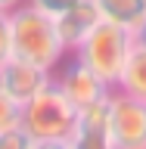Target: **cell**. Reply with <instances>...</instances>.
<instances>
[{"label": "cell", "mask_w": 146, "mask_h": 149, "mask_svg": "<svg viewBox=\"0 0 146 149\" xmlns=\"http://www.w3.org/2000/svg\"><path fill=\"white\" fill-rule=\"evenodd\" d=\"M53 22H56V31L62 37L65 50L72 53L75 47L81 44V37L100 22V13H96V3L93 0H78L68 9H62L59 16H53Z\"/></svg>", "instance_id": "ba28073f"}, {"label": "cell", "mask_w": 146, "mask_h": 149, "mask_svg": "<svg viewBox=\"0 0 146 149\" xmlns=\"http://www.w3.org/2000/svg\"><path fill=\"white\" fill-rule=\"evenodd\" d=\"M19 121H22V106H19L16 100H9L6 93L0 90V130L13 127V124H19Z\"/></svg>", "instance_id": "7c38bea8"}, {"label": "cell", "mask_w": 146, "mask_h": 149, "mask_svg": "<svg viewBox=\"0 0 146 149\" xmlns=\"http://www.w3.org/2000/svg\"><path fill=\"white\" fill-rule=\"evenodd\" d=\"M0 149H34V140L28 137L22 124H13L0 130Z\"/></svg>", "instance_id": "8fae6325"}, {"label": "cell", "mask_w": 146, "mask_h": 149, "mask_svg": "<svg viewBox=\"0 0 146 149\" xmlns=\"http://www.w3.org/2000/svg\"><path fill=\"white\" fill-rule=\"evenodd\" d=\"M19 3H25V0H0V13H9V9H16Z\"/></svg>", "instance_id": "9a60e30c"}, {"label": "cell", "mask_w": 146, "mask_h": 149, "mask_svg": "<svg viewBox=\"0 0 146 149\" xmlns=\"http://www.w3.org/2000/svg\"><path fill=\"white\" fill-rule=\"evenodd\" d=\"M9 56V19L6 13H0V62Z\"/></svg>", "instance_id": "5bb4252c"}, {"label": "cell", "mask_w": 146, "mask_h": 149, "mask_svg": "<svg viewBox=\"0 0 146 149\" xmlns=\"http://www.w3.org/2000/svg\"><path fill=\"white\" fill-rule=\"evenodd\" d=\"M112 90H121L128 96H137V100H146V44L134 40L128 50V59L121 65V74Z\"/></svg>", "instance_id": "9c48e42d"}, {"label": "cell", "mask_w": 146, "mask_h": 149, "mask_svg": "<svg viewBox=\"0 0 146 149\" xmlns=\"http://www.w3.org/2000/svg\"><path fill=\"white\" fill-rule=\"evenodd\" d=\"M28 3H34L37 9H44L47 16H59L62 9H68L72 3H78V0H28Z\"/></svg>", "instance_id": "4fadbf2b"}, {"label": "cell", "mask_w": 146, "mask_h": 149, "mask_svg": "<svg viewBox=\"0 0 146 149\" xmlns=\"http://www.w3.org/2000/svg\"><path fill=\"white\" fill-rule=\"evenodd\" d=\"M56 68H59V72H53V84L62 90V96L72 102L75 109H81V106H87V102L112 93L109 84L100 81V78H96L84 62H78L75 56H72V62H65V65L59 62Z\"/></svg>", "instance_id": "5b68a950"}, {"label": "cell", "mask_w": 146, "mask_h": 149, "mask_svg": "<svg viewBox=\"0 0 146 149\" xmlns=\"http://www.w3.org/2000/svg\"><path fill=\"white\" fill-rule=\"evenodd\" d=\"M6 19H9V56L31 62L44 72H56V65L65 59L68 50L56 31L53 16H47L44 9L25 0L16 9H9Z\"/></svg>", "instance_id": "6da1fadb"}, {"label": "cell", "mask_w": 146, "mask_h": 149, "mask_svg": "<svg viewBox=\"0 0 146 149\" xmlns=\"http://www.w3.org/2000/svg\"><path fill=\"white\" fill-rule=\"evenodd\" d=\"M53 81V72H44L31 62H22L16 56H6L0 62V90L19 106H25L34 93H41L47 84Z\"/></svg>", "instance_id": "52a82bcc"}, {"label": "cell", "mask_w": 146, "mask_h": 149, "mask_svg": "<svg viewBox=\"0 0 146 149\" xmlns=\"http://www.w3.org/2000/svg\"><path fill=\"white\" fill-rule=\"evenodd\" d=\"M93 3H96L100 19L128 28L131 34L137 31L140 22L146 19V0H93Z\"/></svg>", "instance_id": "30bf717a"}, {"label": "cell", "mask_w": 146, "mask_h": 149, "mask_svg": "<svg viewBox=\"0 0 146 149\" xmlns=\"http://www.w3.org/2000/svg\"><path fill=\"white\" fill-rule=\"evenodd\" d=\"M109 149H146V100L109 93Z\"/></svg>", "instance_id": "277c9868"}, {"label": "cell", "mask_w": 146, "mask_h": 149, "mask_svg": "<svg viewBox=\"0 0 146 149\" xmlns=\"http://www.w3.org/2000/svg\"><path fill=\"white\" fill-rule=\"evenodd\" d=\"M131 44H134V34H131L128 28L100 19V22L81 37V44L72 50V56L78 62H84L100 81L115 87V81H118V74H121V65L128 59Z\"/></svg>", "instance_id": "3957f363"}, {"label": "cell", "mask_w": 146, "mask_h": 149, "mask_svg": "<svg viewBox=\"0 0 146 149\" xmlns=\"http://www.w3.org/2000/svg\"><path fill=\"white\" fill-rule=\"evenodd\" d=\"M72 149H109V93L75 112Z\"/></svg>", "instance_id": "8992f818"}, {"label": "cell", "mask_w": 146, "mask_h": 149, "mask_svg": "<svg viewBox=\"0 0 146 149\" xmlns=\"http://www.w3.org/2000/svg\"><path fill=\"white\" fill-rule=\"evenodd\" d=\"M75 106L62 96V90L53 81L47 84L41 93H34L31 100L22 106V127L28 130V137L37 146H59L68 149L72 140V127H75Z\"/></svg>", "instance_id": "7a4b0ae2"}]
</instances>
